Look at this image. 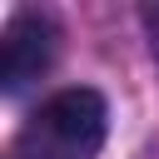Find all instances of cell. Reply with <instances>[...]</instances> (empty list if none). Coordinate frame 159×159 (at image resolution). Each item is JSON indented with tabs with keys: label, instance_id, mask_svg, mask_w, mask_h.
<instances>
[{
	"label": "cell",
	"instance_id": "1",
	"mask_svg": "<svg viewBox=\"0 0 159 159\" xmlns=\"http://www.w3.org/2000/svg\"><path fill=\"white\" fill-rule=\"evenodd\" d=\"M104 99L99 89H60L40 104L30 134H25V154L20 159H89L104 144Z\"/></svg>",
	"mask_w": 159,
	"mask_h": 159
},
{
	"label": "cell",
	"instance_id": "2",
	"mask_svg": "<svg viewBox=\"0 0 159 159\" xmlns=\"http://www.w3.org/2000/svg\"><path fill=\"white\" fill-rule=\"evenodd\" d=\"M55 25L45 15H15L0 35V84L5 89H20L30 80H40L55 60Z\"/></svg>",
	"mask_w": 159,
	"mask_h": 159
}]
</instances>
